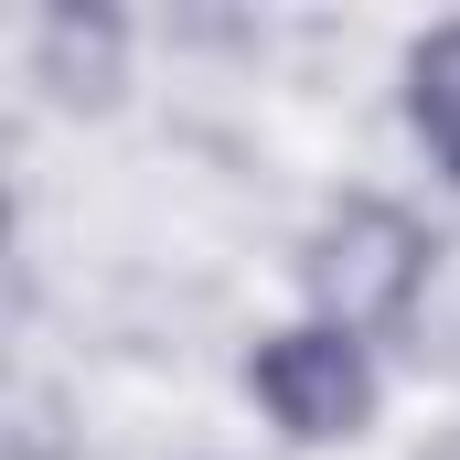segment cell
Masks as SVG:
<instances>
[{"mask_svg":"<svg viewBox=\"0 0 460 460\" xmlns=\"http://www.w3.org/2000/svg\"><path fill=\"white\" fill-rule=\"evenodd\" d=\"M418 279H429V235L396 204H343L311 235V300L332 311V332H396L418 311Z\"/></svg>","mask_w":460,"mask_h":460,"instance_id":"6da1fadb","label":"cell"},{"mask_svg":"<svg viewBox=\"0 0 460 460\" xmlns=\"http://www.w3.org/2000/svg\"><path fill=\"white\" fill-rule=\"evenodd\" d=\"M257 396H268V418L289 429V439H353L364 418H375V364L353 332H268L257 343Z\"/></svg>","mask_w":460,"mask_h":460,"instance_id":"7a4b0ae2","label":"cell"},{"mask_svg":"<svg viewBox=\"0 0 460 460\" xmlns=\"http://www.w3.org/2000/svg\"><path fill=\"white\" fill-rule=\"evenodd\" d=\"M407 118H418V139L439 150V172L460 182V22L407 54Z\"/></svg>","mask_w":460,"mask_h":460,"instance_id":"3957f363","label":"cell"}]
</instances>
